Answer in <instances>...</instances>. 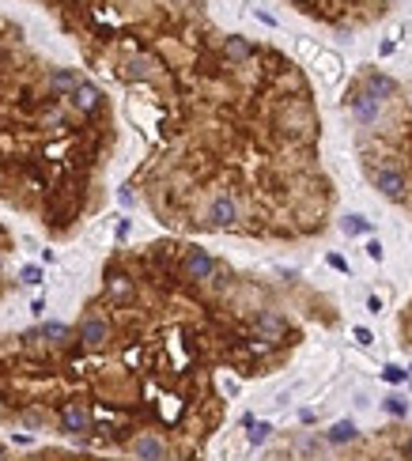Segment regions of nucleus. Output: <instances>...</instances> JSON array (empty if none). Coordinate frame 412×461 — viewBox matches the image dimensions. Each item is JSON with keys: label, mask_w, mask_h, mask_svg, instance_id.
Masks as SVG:
<instances>
[{"label": "nucleus", "mask_w": 412, "mask_h": 461, "mask_svg": "<svg viewBox=\"0 0 412 461\" xmlns=\"http://www.w3.org/2000/svg\"><path fill=\"white\" fill-rule=\"evenodd\" d=\"M212 272H216V261H212V254H204V250H189L186 261H182V276L193 280V284L212 280Z\"/></svg>", "instance_id": "1"}, {"label": "nucleus", "mask_w": 412, "mask_h": 461, "mask_svg": "<svg viewBox=\"0 0 412 461\" xmlns=\"http://www.w3.org/2000/svg\"><path fill=\"white\" fill-rule=\"evenodd\" d=\"M61 427H64L69 435L91 431V409H88V404H80V401L64 404V409H61Z\"/></svg>", "instance_id": "2"}, {"label": "nucleus", "mask_w": 412, "mask_h": 461, "mask_svg": "<svg viewBox=\"0 0 412 461\" xmlns=\"http://www.w3.org/2000/svg\"><path fill=\"white\" fill-rule=\"evenodd\" d=\"M235 219H238V204L227 193H220L208 204V227H235Z\"/></svg>", "instance_id": "3"}, {"label": "nucleus", "mask_w": 412, "mask_h": 461, "mask_svg": "<svg viewBox=\"0 0 412 461\" xmlns=\"http://www.w3.org/2000/svg\"><path fill=\"white\" fill-rule=\"evenodd\" d=\"M80 340L88 348H102L106 340H110V325H106V317H95V314H88L80 322Z\"/></svg>", "instance_id": "4"}, {"label": "nucleus", "mask_w": 412, "mask_h": 461, "mask_svg": "<svg viewBox=\"0 0 412 461\" xmlns=\"http://www.w3.org/2000/svg\"><path fill=\"white\" fill-rule=\"evenodd\" d=\"M133 457L136 461H167V443H163L159 435H136Z\"/></svg>", "instance_id": "5"}, {"label": "nucleus", "mask_w": 412, "mask_h": 461, "mask_svg": "<svg viewBox=\"0 0 412 461\" xmlns=\"http://www.w3.org/2000/svg\"><path fill=\"white\" fill-rule=\"evenodd\" d=\"M375 185H378V193L389 197V201H401L405 197V174L401 170H375Z\"/></svg>", "instance_id": "6"}, {"label": "nucleus", "mask_w": 412, "mask_h": 461, "mask_svg": "<svg viewBox=\"0 0 412 461\" xmlns=\"http://www.w3.org/2000/svg\"><path fill=\"white\" fill-rule=\"evenodd\" d=\"M254 333L269 340V344H276L280 337H284V322H280L276 314H257V322H254Z\"/></svg>", "instance_id": "7"}, {"label": "nucleus", "mask_w": 412, "mask_h": 461, "mask_svg": "<svg viewBox=\"0 0 412 461\" xmlns=\"http://www.w3.org/2000/svg\"><path fill=\"white\" fill-rule=\"evenodd\" d=\"M352 114L360 117L363 125H371V122H378V98L371 95V91H360L352 98Z\"/></svg>", "instance_id": "8"}, {"label": "nucleus", "mask_w": 412, "mask_h": 461, "mask_svg": "<svg viewBox=\"0 0 412 461\" xmlns=\"http://www.w3.org/2000/svg\"><path fill=\"white\" fill-rule=\"evenodd\" d=\"M99 87H95V83H83L80 80V87H76V91H72V103H76V110H80V114H91V110L95 106H99Z\"/></svg>", "instance_id": "9"}, {"label": "nucleus", "mask_w": 412, "mask_h": 461, "mask_svg": "<svg viewBox=\"0 0 412 461\" xmlns=\"http://www.w3.org/2000/svg\"><path fill=\"white\" fill-rule=\"evenodd\" d=\"M122 76L125 80H148V76H155V61L151 57H133V61H125Z\"/></svg>", "instance_id": "10"}, {"label": "nucleus", "mask_w": 412, "mask_h": 461, "mask_svg": "<svg viewBox=\"0 0 412 461\" xmlns=\"http://www.w3.org/2000/svg\"><path fill=\"white\" fill-rule=\"evenodd\" d=\"M49 87L57 95H72L76 87H80V76H76L72 69H57V72H49Z\"/></svg>", "instance_id": "11"}, {"label": "nucleus", "mask_w": 412, "mask_h": 461, "mask_svg": "<svg viewBox=\"0 0 412 461\" xmlns=\"http://www.w3.org/2000/svg\"><path fill=\"white\" fill-rule=\"evenodd\" d=\"M367 91H371L375 98H378V95H382V98H389V95L397 91V83L389 80V76H378V72H371V76H367Z\"/></svg>", "instance_id": "12"}, {"label": "nucleus", "mask_w": 412, "mask_h": 461, "mask_svg": "<svg viewBox=\"0 0 412 461\" xmlns=\"http://www.w3.org/2000/svg\"><path fill=\"white\" fill-rule=\"evenodd\" d=\"M223 53H227V57H231V61H246V57H250V53H254V46H250V42H246V38L231 35V38H227V46H223Z\"/></svg>", "instance_id": "13"}, {"label": "nucleus", "mask_w": 412, "mask_h": 461, "mask_svg": "<svg viewBox=\"0 0 412 461\" xmlns=\"http://www.w3.org/2000/svg\"><path fill=\"white\" fill-rule=\"evenodd\" d=\"M38 337H46L49 344H64V340L72 337V329H69V325H61V322H46V325L38 329Z\"/></svg>", "instance_id": "14"}, {"label": "nucleus", "mask_w": 412, "mask_h": 461, "mask_svg": "<svg viewBox=\"0 0 412 461\" xmlns=\"http://www.w3.org/2000/svg\"><path fill=\"white\" fill-rule=\"evenodd\" d=\"M341 230H344V235H367V230H371V219H363V216H344L341 219Z\"/></svg>", "instance_id": "15"}, {"label": "nucleus", "mask_w": 412, "mask_h": 461, "mask_svg": "<svg viewBox=\"0 0 412 461\" xmlns=\"http://www.w3.org/2000/svg\"><path fill=\"white\" fill-rule=\"evenodd\" d=\"M355 438V424L352 420H341V424H333V431H329V443H352Z\"/></svg>", "instance_id": "16"}, {"label": "nucleus", "mask_w": 412, "mask_h": 461, "mask_svg": "<svg viewBox=\"0 0 412 461\" xmlns=\"http://www.w3.org/2000/svg\"><path fill=\"white\" fill-rule=\"evenodd\" d=\"M110 295H114V299H133V284H129L125 276H114L110 280Z\"/></svg>", "instance_id": "17"}, {"label": "nucleus", "mask_w": 412, "mask_h": 461, "mask_svg": "<svg viewBox=\"0 0 412 461\" xmlns=\"http://www.w3.org/2000/svg\"><path fill=\"white\" fill-rule=\"evenodd\" d=\"M269 435H273V427H269V424H250V443L254 446H261Z\"/></svg>", "instance_id": "18"}, {"label": "nucleus", "mask_w": 412, "mask_h": 461, "mask_svg": "<svg viewBox=\"0 0 412 461\" xmlns=\"http://www.w3.org/2000/svg\"><path fill=\"white\" fill-rule=\"evenodd\" d=\"M19 280H23V284H30V288H35V284H42V269H38V265H27L23 272H19Z\"/></svg>", "instance_id": "19"}, {"label": "nucleus", "mask_w": 412, "mask_h": 461, "mask_svg": "<svg viewBox=\"0 0 412 461\" xmlns=\"http://www.w3.org/2000/svg\"><path fill=\"white\" fill-rule=\"evenodd\" d=\"M386 412L389 416H405L408 409H405V401H401V397H386Z\"/></svg>", "instance_id": "20"}, {"label": "nucleus", "mask_w": 412, "mask_h": 461, "mask_svg": "<svg viewBox=\"0 0 412 461\" xmlns=\"http://www.w3.org/2000/svg\"><path fill=\"white\" fill-rule=\"evenodd\" d=\"M23 424H27V427H42V424H46V416L30 409V412H23Z\"/></svg>", "instance_id": "21"}, {"label": "nucleus", "mask_w": 412, "mask_h": 461, "mask_svg": "<svg viewBox=\"0 0 412 461\" xmlns=\"http://www.w3.org/2000/svg\"><path fill=\"white\" fill-rule=\"evenodd\" d=\"M382 378H386V382H394V386H397V382H405V370H397V367H386V370H382Z\"/></svg>", "instance_id": "22"}, {"label": "nucleus", "mask_w": 412, "mask_h": 461, "mask_svg": "<svg viewBox=\"0 0 412 461\" xmlns=\"http://www.w3.org/2000/svg\"><path fill=\"white\" fill-rule=\"evenodd\" d=\"M405 457L412 461V438H405Z\"/></svg>", "instance_id": "23"}, {"label": "nucleus", "mask_w": 412, "mask_h": 461, "mask_svg": "<svg viewBox=\"0 0 412 461\" xmlns=\"http://www.w3.org/2000/svg\"><path fill=\"white\" fill-rule=\"evenodd\" d=\"M0 461H4V450H0Z\"/></svg>", "instance_id": "24"}, {"label": "nucleus", "mask_w": 412, "mask_h": 461, "mask_svg": "<svg viewBox=\"0 0 412 461\" xmlns=\"http://www.w3.org/2000/svg\"><path fill=\"white\" fill-rule=\"evenodd\" d=\"M0 269H4V261H0Z\"/></svg>", "instance_id": "25"}, {"label": "nucleus", "mask_w": 412, "mask_h": 461, "mask_svg": "<svg viewBox=\"0 0 412 461\" xmlns=\"http://www.w3.org/2000/svg\"><path fill=\"white\" fill-rule=\"evenodd\" d=\"M408 370H412V367H408Z\"/></svg>", "instance_id": "26"}]
</instances>
